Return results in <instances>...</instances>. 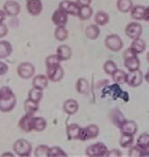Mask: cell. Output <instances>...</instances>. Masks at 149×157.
<instances>
[{"mask_svg": "<svg viewBox=\"0 0 149 157\" xmlns=\"http://www.w3.org/2000/svg\"><path fill=\"white\" fill-rule=\"evenodd\" d=\"M99 135V126H97L95 124H90V125H87L86 127H82L78 140H80L82 142H86L88 140H92V139L98 137Z\"/></svg>", "mask_w": 149, "mask_h": 157, "instance_id": "obj_5", "label": "cell"}, {"mask_svg": "<svg viewBox=\"0 0 149 157\" xmlns=\"http://www.w3.org/2000/svg\"><path fill=\"white\" fill-rule=\"evenodd\" d=\"M8 34V27L5 23L0 24V39H3Z\"/></svg>", "mask_w": 149, "mask_h": 157, "instance_id": "obj_42", "label": "cell"}, {"mask_svg": "<svg viewBox=\"0 0 149 157\" xmlns=\"http://www.w3.org/2000/svg\"><path fill=\"white\" fill-rule=\"evenodd\" d=\"M110 22V15L105 11H98L94 14V23L98 26H104L109 24Z\"/></svg>", "mask_w": 149, "mask_h": 157, "instance_id": "obj_32", "label": "cell"}, {"mask_svg": "<svg viewBox=\"0 0 149 157\" xmlns=\"http://www.w3.org/2000/svg\"><path fill=\"white\" fill-rule=\"evenodd\" d=\"M102 68H103V71L105 72V74H107L109 75H112V74L118 69V67H117V64L114 61L109 59V60H106L104 62V64L102 66Z\"/></svg>", "mask_w": 149, "mask_h": 157, "instance_id": "obj_37", "label": "cell"}, {"mask_svg": "<svg viewBox=\"0 0 149 157\" xmlns=\"http://www.w3.org/2000/svg\"><path fill=\"white\" fill-rule=\"evenodd\" d=\"M75 90L79 94L82 95H88L91 91V86L89 84V81L86 77H80L75 82Z\"/></svg>", "mask_w": 149, "mask_h": 157, "instance_id": "obj_18", "label": "cell"}, {"mask_svg": "<svg viewBox=\"0 0 149 157\" xmlns=\"http://www.w3.org/2000/svg\"><path fill=\"white\" fill-rule=\"evenodd\" d=\"M134 136H135L121 134L120 135V137L119 139V144L120 145V147L126 149V148H129L131 145H134V141H135Z\"/></svg>", "mask_w": 149, "mask_h": 157, "instance_id": "obj_34", "label": "cell"}, {"mask_svg": "<svg viewBox=\"0 0 149 157\" xmlns=\"http://www.w3.org/2000/svg\"><path fill=\"white\" fill-rule=\"evenodd\" d=\"M68 36H69V32L66 28V26H57L56 27V29L54 31V37L58 41L63 42L68 39Z\"/></svg>", "mask_w": 149, "mask_h": 157, "instance_id": "obj_30", "label": "cell"}, {"mask_svg": "<svg viewBox=\"0 0 149 157\" xmlns=\"http://www.w3.org/2000/svg\"><path fill=\"white\" fill-rule=\"evenodd\" d=\"M143 33V26L138 22H131L126 25L125 27V34L128 38L131 40H135L140 38Z\"/></svg>", "mask_w": 149, "mask_h": 157, "instance_id": "obj_8", "label": "cell"}, {"mask_svg": "<svg viewBox=\"0 0 149 157\" xmlns=\"http://www.w3.org/2000/svg\"><path fill=\"white\" fill-rule=\"evenodd\" d=\"M2 156H13L14 155L13 154H12V153H9V152H6V153H3L2 155H1Z\"/></svg>", "mask_w": 149, "mask_h": 157, "instance_id": "obj_50", "label": "cell"}, {"mask_svg": "<svg viewBox=\"0 0 149 157\" xmlns=\"http://www.w3.org/2000/svg\"><path fill=\"white\" fill-rule=\"evenodd\" d=\"M59 65H61V61L57 56V54H50L45 59L46 67H56Z\"/></svg>", "mask_w": 149, "mask_h": 157, "instance_id": "obj_38", "label": "cell"}, {"mask_svg": "<svg viewBox=\"0 0 149 157\" xmlns=\"http://www.w3.org/2000/svg\"><path fill=\"white\" fill-rule=\"evenodd\" d=\"M85 33H86L87 39H89L91 40H95L99 38L100 34H101L100 26H98L96 24H89L86 28Z\"/></svg>", "mask_w": 149, "mask_h": 157, "instance_id": "obj_25", "label": "cell"}, {"mask_svg": "<svg viewBox=\"0 0 149 157\" xmlns=\"http://www.w3.org/2000/svg\"><path fill=\"white\" fill-rule=\"evenodd\" d=\"M50 146L46 145H39L34 149V156L48 157Z\"/></svg>", "mask_w": 149, "mask_h": 157, "instance_id": "obj_40", "label": "cell"}, {"mask_svg": "<svg viewBox=\"0 0 149 157\" xmlns=\"http://www.w3.org/2000/svg\"><path fill=\"white\" fill-rule=\"evenodd\" d=\"M48 126V122L43 117L33 116L32 118V131L35 132H43Z\"/></svg>", "mask_w": 149, "mask_h": 157, "instance_id": "obj_26", "label": "cell"}, {"mask_svg": "<svg viewBox=\"0 0 149 157\" xmlns=\"http://www.w3.org/2000/svg\"><path fill=\"white\" fill-rule=\"evenodd\" d=\"M104 45L109 50H111L112 52H118L123 48L124 43L120 35L112 33V34L107 35L104 39Z\"/></svg>", "mask_w": 149, "mask_h": 157, "instance_id": "obj_6", "label": "cell"}, {"mask_svg": "<svg viewBox=\"0 0 149 157\" xmlns=\"http://www.w3.org/2000/svg\"><path fill=\"white\" fill-rule=\"evenodd\" d=\"M108 147L102 142H96L94 144L88 145L86 149V155L90 157H103L107 156Z\"/></svg>", "mask_w": 149, "mask_h": 157, "instance_id": "obj_4", "label": "cell"}, {"mask_svg": "<svg viewBox=\"0 0 149 157\" xmlns=\"http://www.w3.org/2000/svg\"><path fill=\"white\" fill-rule=\"evenodd\" d=\"M93 0H75V2L79 5V6H91Z\"/></svg>", "mask_w": 149, "mask_h": 157, "instance_id": "obj_46", "label": "cell"}, {"mask_svg": "<svg viewBox=\"0 0 149 157\" xmlns=\"http://www.w3.org/2000/svg\"><path fill=\"white\" fill-rule=\"evenodd\" d=\"M32 118H33V115L25 113L18 121V128L25 133L32 132Z\"/></svg>", "mask_w": 149, "mask_h": 157, "instance_id": "obj_16", "label": "cell"}, {"mask_svg": "<svg viewBox=\"0 0 149 157\" xmlns=\"http://www.w3.org/2000/svg\"><path fill=\"white\" fill-rule=\"evenodd\" d=\"M56 54L59 57V59H60V61L64 62V61L69 60L72 58L73 50H72L71 47H69L68 45L61 44L57 48Z\"/></svg>", "mask_w": 149, "mask_h": 157, "instance_id": "obj_20", "label": "cell"}, {"mask_svg": "<svg viewBox=\"0 0 149 157\" xmlns=\"http://www.w3.org/2000/svg\"><path fill=\"white\" fill-rule=\"evenodd\" d=\"M3 10L6 12L7 16L16 17L21 13V6L15 0H6L4 3Z\"/></svg>", "mask_w": 149, "mask_h": 157, "instance_id": "obj_10", "label": "cell"}, {"mask_svg": "<svg viewBox=\"0 0 149 157\" xmlns=\"http://www.w3.org/2000/svg\"><path fill=\"white\" fill-rule=\"evenodd\" d=\"M62 108L66 114L69 116H73L74 114H76L77 111L79 110V103L77 102L76 100L70 98L64 101Z\"/></svg>", "mask_w": 149, "mask_h": 157, "instance_id": "obj_17", "label": "cell"}, {"mask_svg": "<svg viewBox=\"0 0 149 157\" xmlns=\"http://www.w3.org/2000/svg\"><path fill=\"white\" fill-rule=\"evenodd\" d=\"M147 61L149 63V50H148V52L147 53Z\"/></svg>", "mask_w": 149, "mask_h": 157, "instance_id": "obj_51", "label": "cell"}, {"mask_svg": "<svg viewBox=\"0 0 149 157\" xmlns=\"http://www.w3.org/2000/svg\"><path fill=\"white\" fill-rule=\"evenodd\" d=\"M132 56H138V55H137V54L132 50V48H130V47L126 48L124 50V52H123V59H125V58H128V57H132Z\"/></svg>", "mask_w": 149, "mask_h": 157, "instance_id": "obj_45", "label": "cell"}, {"mask_svg": "<svg viewBox=\"0 0 149 157\" xmlns=\"http://www.w3.org/2000/svg\"><path fill=\"white\" fill-rule=\"evenodd\" d=\"M145 21L149 23V6H147V12H146V16H145Z\"/></svg>", "mask_w": 149, "mask_h": 157, "instance_id": "obj_49", "label": "cell"}, {"mask_svg": "<svg viewBox=\"0 0 149 157\" xmlns=\"http://www.w3.org/2000/svg\"><path fill=\"white\" fill-rule=\"evenodd\" d=\"M42 98H43V91L42 90L35 88L33 86L29 90V92H28V99L40 103V101L42 100Z\"/></svg>", "mask_w": 149, "mask_h": 157, "instance_id": "obj_35", "label": "cell"}, {"mask_svg": "<svg viewBox=\"0 0 149 157\" xmlns=\"http://www.w3.org/2000/svg\"><path fill=\"white\" fill-rule=\"evenodd\" d=\"M67 156V154L65 152V150L59 146H51L49 149L48 157H66Z\"/></svg>", "mask_w": 149, "mask_h": 157, "instance_id": "obj_36", "label": "cell"}, {"mask_svg": "<svg viewBox=\"0 0 149 157\" xmlns=\"http://www.w3.org/2000/svg\"><path fill=\"white\" fill-rule=\"evenodd\" d=\"M8 70H9L8 65H7L6 62L0 60V76L5 75L6 73L8 72Z\"/></svg>", "mask_w": 149, "mask_h": 157, "instance_id": "obj_43", "label": "cell"}, {"mask_svg": "<svg viewBox=\"0 0 149 157\" xmlns=\"http://www.w3.org/2000/svg\"><path fill=\"white\" fill-rule=\"evenodd\" d=\"M13 52L12 44L6 40H0V59H6L11 56Z\"/></svg>", "mask_w": 149, "mask_h": 157, "instance_id": "obj_24", "label": "cell"}, {"mask_svg": "<svg viewBox=\"0 0 149 157\" xmlns=\"http://www.w3.org/2000/svg\"><path fill=\"white\" fill-rule=\"evenodd\" d=\"M147 12V6L143 5H134L132 9L130 10V17L135 21H142L145 20Z\"/></svg>", "mask_w": 149, "mask_h": 157, "instance_id": "obj_21", "label": "cell"}, {"mask_svg": "<svg viewBox=\"0 0 149 157\" xmlns=\"http://www.w3.org/2000/svg\"><path fill=\"white\" fill-rule=\"evenodd\" d=\"M119 129L120 131V134L135 136L137 133L138 127H137V124L136 121H131V120H126L122 123V125L120 127Z\"/></svg>", "mask_w": 149, "mask_h": 157, "instance_id": "obj_15", "label": "cell"}, {"mask_svg": "<svg viewBox=\"0 0 149 157\" xmlns=\"http://www.w3.org/2000/svg\"><path fill=\"white\" fill-rule=\"evenodd\" d=\"M6 16H7V15H6V12H5L3 9H0V24L5 22V20H6Z\"/></svg>", "mask_w": 149, "mask_h": 157, "instance_id": "obj_47", "label": "cell"}, {"mask_svg": "<svg viewBox=\"0 0 149 157\" xmlns=\"http://www.w3.org/2000/svg\"><path fill=\"white\" fill-rule=\"evenodd\" d=\"M134 6L132 0H117L116 1V7L120 13H128L130 12Z\"/></svg>", "mask_w": 149, "mask_h": 157, "instance_id": "obj_31", "label": "cell"}, {"mask_svg": "<svg viewBox=\"0 0 149 157\" xmlns=\"http://www.w3.org/2000/svg\"><path fill=\"white\" fill-rule=\"evenodd\" d=\"M144 82V75L140 71V69L136 71L127 73L126 84L131 88H137L143 84Z\"/></svg>", "mask_w": 149, "mask_h": 157, "instance_id": "obj_7", "label": "cell"}, {"mask_svg": "<svg viewBox=\"0 0 149 157\" xmlns=\"http://www.w3.org/2000/svg\"><path fill=\"white\" fill-rule=\"evenodd\" d=\"M59 8L64 10L68 15L77 16V13L79 10V5L72 0H62L59 4Z\"/></svg>", "mask_w": 149, "mask_h": 157, "instance_id": "obj_12", "label": "cell"}, {"mask_svg": "<svg viewBox=\"0 0 149 157\" xmlns=\"http://www.w3.org/2000/svg\"><path fill=\"white\" fill-rule=\"evenodd\" d=\"M16 102V95L12 89L8 86H2L0 88V111L4 113L12 111Z\"/></svg>", "mask_w": 149, "mask_h": 157, "instance_id": "obj_1", "label": "cell"}, {"mask_svg": "<svg viewBox=\"0 0 149 157\" xmlns=\"http://www.w3.org/2000/svg\"><path fill=\"white\" fill-rule=\"evenodd\" d=\"M122 155L121 152L119 149H112L108 151L107 156L108 157H120Z\"/></svg>", "mask_w": 149, "mask_h": 157, "instance_id": "obj_44", "label": "cell"}, {"mask_svg": "<svg viewBox=\"0 0 149 157\" xmlns=\"http://www.w3.org/2000/svg\"><path fill=\"white\" fill-rule=\"evenodd\" d=\"M130 48H132V50L137 54H142L145 52L146 48H147V43L146 41L140 37V38H137L135 40H132V42L130 43Z\"/></svg>", "mask_w": 149, "mask_h": 157, "instance_id": "obj_27", "label": "cell"}, {"mask_svg": "<svg viewBox=\"0 0 149 157\" xmlns=\"http://www.w3.org/2000/svg\"><path fill=\"white\" fill-rule=\"evenodd\" d=\"M82 127L77 123H71L67 126L66 134L68 140H78Z\"/></svg>", "mask_w": 149, "mask_h": 157, "instance_id": "obj_19", "label": "cell"}, {"mask_svg": "<svg viewBox=\"0 0 149 157\" xmlns=\"http://www.w3.org/2000/svg\"><path fill=\"white\" fill-rule=\"evenodd\" d=\"M136 145H138L143 150L149 146V133L141 134L137 139Z\"/></svg>", "mask_w": 149, "mask_h": 157, "instance_id": "obj_39", "label": "cell"}, {"mask_svg": "<svg viewBox=\"0 0 149 157\" xmlns=\"http://www.w3.org/2000/svg\"><path fill=\"white\" fill-rule=\"evenodd\" d=\"M128 156L131 157H144V152L143 149L140 148L138 145H133L128 148Z\"/></svg>", "mask_w": 149, "mask_h": 157, "instance_id": "obj_41", "label": "cell"}, {"mask_svg": "<svg viewBox=\"0 0 149 157\" xmlns=\"http://www.w3.org/2000/svg\"><path fill=\"white\" fill-rule=\"evenodd\" d=\"M46 75L50 82L59 83L63 79L65 75V71L61 65L52 67H46Z\"/></svg>", "mask_w": 149, "mask_h": 157, "instance_id": "obj_9", "label": "cell"}, {"mask_svg": "<svg viewBox=\"0 0 149 157\" xmlns=\"http://www.w3.org/2000/svg\"><path fill=\"white\" fill-rule=\"evenodd\" d=\"M51 22L54 25H56V27L66 26L68 23V14L58 7V9H56L51 15Z\"/></svg>", "mask_w": 149, "mask_h": 157, "instance_id": "obj_11", "label": "cell"}, {"mask_svg": "<svg viewBox=\"0 0 149 157\" xmlns=\"http://www.w3.org/2000/svg\"><path fill=\"white\" fill-rule=\"evenodd\" d=\"M13 150L14 154L18 156L27 157L30 156L32 152V145L30 141L25 138L17 139L13 145Z\"/></svg>", "mask_w": 149, "mask_h": 157, "instance_id": "obj_2", "label": "cell"}, {"mask_svg": "<svg viewBox=\"0 0 149 157\" xmlns=\"http://www.w3.org/2000/svg\"><path fill=\"white\" fill-rule=\"evenodd\" d=\"M35 71H36V69H35L34 65L29 61L21 62L16 68V72H17L18 76L25 80L32 78L34 76Z\"/></svg>", "mask_w": 149, "mask_h": 157, "instance_id": "obj_3", "label": "cell"}, {"mask_svg": "<svg viewBox=\"0 0 149 157\" xmlns=\"http://www.w3.org/2000/svg\"><path fill=\"white\" fill-rule=\"evenodd\" d=\"M125 68L128 71H136L140 69L141 67V61L139 59L138 56H132V57H128V58H125L124 59Z\"/></svg>", "mask_w": 149, "mask_h": 157, "instance_id": "obj_22", "label": "cell"}, {"mask_svg": "<svg viewBox=\"0 0 149 157\" xmlns=\"http://www.w3.org/2000/svg\"><path fill=\"white\" fill-rule=\"evenodd\" d=\"M109 120L116 128H120V127L127 119L125 118L123 112L119 108H112L109 111Z\"/></svg>", "mask_w": 149, "mask_h": 157, "instance_id": "obj_14", "label": "cell"}, {"mask_svg": "<svg viewBox=\"0 0 149 157\" xmlns=\"http://www.w3.org/2000/svg\"><path fill=\"white\" fill-rule=\"evenodd\" d=\"M112 80L115 84L117 85H123L126 84V77H127V73L122 69H117L115 72L112 74Z\"/></svg>", "mask_w": 149, "mask_h": 157, "instance_id": "obj_33", "label": "cell"}, {"mask_svg": "<svg viewBox=\"0 0 149 157\" xmlns=\"http://www.w3.org/2000/svg\"><path fill=\"white\" fill-rule=\"evenodd\" d=\"M94 15V9L91 6H79L77 13V17L82 21L89 20Z\"/></svg>", "mask_w": 149, "mask_h": 157, "instance_id": "obj_29", "label": "cell"}, {"mask_svg": "<svg viewBox=\"0 0 149 157\" xmlns=\"http://www.w3.org/2000/svg\"><path fill=\"white\" fill-rule=\"evenodd\" d=\"M144 81H146L149 85V69L147 71V73L144 75Z\"/></svg>", "mask_w": 149, "mask_h": 157, "instance_id": "obj_48", "label": "cell"}, {"mask_svg": "<svg viewBox=\"0 0 149 157\" xmlns=\"http://www.w3.org/2000/svg\"><path fill=\"white\" fill-rule=\"evenodd\" d=\"M26 10L32 16H39L43 10L41 0H26Z\"/></svg>", "mask_w": 149, "mask_h": 157, "instance_id": "obj_13", "label": "cell"}, {"mask_svg": "<svg viewBox=\"0 0 149 157\" xmlns=\"http://www.w3.org/2000/svg\"><path fill=\"white\" fill-rule=\"evenodd\" d=\"M40 109V103L36 102L34 101H32L30 99L27 98V100L24 103V110L26 114H30V115H35L39 111Z\"/></svg>", "mask_w": 149, "mask_h": 157, "instance_id": "obj_28", "label": "cell"}, {"mask_svg": "<svg viewBox=\"0 0 149 157\" xmlns=\"http://www.w3.org/2000/svg\"><path fill=\"white\" fill-rule=\"evenodd\" d=\"M49 79L47 77L46 75H37L35 76L32 77V86L38 88V89H40V90H45L48 85H49Z\"/></svg>", "mask_w": 149, "mask_h": 157, "instance_id": "obj_23", "label": "cell"}]
</instances>
